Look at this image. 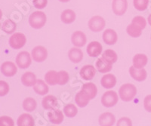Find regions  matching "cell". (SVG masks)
Segmentation results:
<instances>
[{
    "instance_id": "6da1fadb",
    "label": "cell",
    "mask_w": 151,
    "mask_h": 126,
    "mask_svg": "<svg viewBox=\"0 0 151 126\" xmlns=\"http://www.w3.org/2000/svg\"><path fill=\"white\" fill-rule=\"evenodd\" d=\"M119 94L122 101L129 102L135 97L137 94V88L133 84L126 83L120 87Z\"/></svg>"
},
{
    "instance_id": "7a4b0ae2",
    "label": "cell",
    "mask_w": 151,
    "mask_h": 126,
    "mask_svg": "<svg viewBox=\"0 0 151 126\" xmlns=\"http://www.w3.org/2000/svg\"><path fill=\"white\" fill-rule=\"evenodd\" d=\"M47 17L43 11H36L30 14L29 17V24L34 29H41L45 26Z\"/></svg>"
},
{
    "instance_id": "3957f363",
    "label": "cell",
    "mask_w": 151,
    "mask_h": 126,
    "mask_svg": "<svg viewBox=\"0 0 151 126\" xmlns=\"http://www.w3.org/2000/svg\"><path fill=\"white\" fill-rule=\"evenodd\" d=\"M27 42V38L25 35L21 33H15L10 37L9 41V45L12 49H21L25 45Z\"/></svg>"
},
{
    "instance_id": "277c9868",
    "label": "cell",
    "mask_w": 151,
    "mask_h": 126,
    "mask_svg": "<svg viewBox=\"0 0 151 126\" xmlns=\"http://www.w3.org/2000/svg\"><path fill=\"white\" fill-rule=\"evenodd\" d=\"M118 94L114 91L105 92L101 97V104L106 107H112L118 103Z\"/></svg>"
},
{
    "instance_id": "5b68a950",
    "label": "cell",
    "mask_w": 151,
    "mask_h": 126,
    "mask_svg": "<svg viewBox=\"0 0 151 126\" xmlns=\"http://www.w3.org/2000/svg\"><path fill=\"white\" fill-rule=\"evenodd\" d=\"M32 58L29 52H21L16 57V64L21 69H27L31 65Z\"/></svg>"
},
{
    "instance_id": "8992f818",
    "label": "cell",
    "mask_w": 151,
    "mask_h": 126,
    "mask_svg": "<svg viewBox=\"0 0 151 126\" xmlns=\"http://www.w3.org/2000/svg\"><path fill=\"white\" fill-rule=\"evenodd\" d=\"M106 25V21L101 16H94L88 21V27L91 31L98 33L103 30Z\"/></svg>"
},
{
    "instance_id": "52a82bcc",
    "label": "cell",
    "mask_w": 151,
    "mask_h": 126,
    "mask_svg": "<svg viewBox=\"0 0 151 126\" xmlns=\"http://www.w3.org/2000/svg\"><path fill=\"white\" fill-rule=\"evenodd\" d=\"M112 9L113 13L117 16H122L128 9L127 0H113Z\"/></svg>"
},
{
    "instance_id": "ba28073f",
    "label": "cell",
    "mask_w": 151,
    "mask_h": 126,
    "mask_svg": "<svg viewBox=\"0 0 151 126\" xmlns=\"http://www.w3.org/2000/svg\"><path fill=\"white\" fill-rule=\"evenodd\" d=\"M48 57V52L45 47L36 46L32 50V57L36 62H43Z\"/></svg>"
},
{
    "instance_id": "9c48e42d",
    "label": "cell",
    "mask_w": 151,
    "mask_h": 126,
    "mask_svg": "<svg viewBox=\"0 0 151 126\" xmlns=\"http://www.w3.org/2000/svg\"><path fill=\"white\" fill-rule=\"evenodd\" d=\"M1 73L5 76L7 77H12L17 73V68L15 64L12 61H5L1 65L0 67Z\"/></svg>"
},
{
    "instance_id": "30bf717a",
    "label": "cell",
    "mask_w": 151,
    "mask_h": 126,
    "mask_svg": "<svg viewBox=\"0 0 151 126\" xmlns=\"http://www.w3.org/2000/svg\"><path fill=\"white\" fill-rule=\"evenodd\" d=\"M102 49L103 48H102L101 44L97 41H93L88 45L86 51L90 57H98L101 54Z\"/></svg>"
},
{
    "instance_id": "8fae6325",
    "label": "cell",
    "mask_w": 151,
    "mask_h": 126,
    "mask_svg": "<svg viewBox=\"0 0 151 126\" xmlns=\"http://www.w3.org/2000/svg\"><path fill=\"white\" fill-rule=\"evenodd\" d=\"M129 73L134 80L137 82H143L147 79V73L146 69L142 68V69H137L132 66L129 69Z\"/></svg>"
},
{
    "instance_id": "7c38bea8",
    "label": "cell",
    "mask_w": 151,
    "mask_h": 126,
    "mask_svg": "<svg viewBox=\"0 0 151 126\" xmlns=\"http://www.w3.org/2000/svg\"><path fill=\"white\" fill-rule=\"evenodd\" d=\"M71 41L76 47H83L87 42V39L86 34L83 32L76 31L73 33Z\"/></svg>"
},
{
    "instance_id": "4fadbf2b",
    "label": "cell",
    "mask_w": 151,
    "mask_h": 126,
    "mask_svg": "<svg viewBox=\"0 0 151 126\" xmlns=\"http://www.w3.org/2000/svg\"><path fill=\"white\" fill-rule=\"evenodd\" d=\"M79 74L84 80H91L96 75V69L94 66L86 65L80 69Z\"/></svg>"
},
{
    "instance_id": "5bb4252c",
    "label": "cell",
    "mask_w": 151,
    "mask_h": 126,
    "mask_svg": "<svg viewBox=\"0 0 151 126\" xmlns=\"http://www.w3.org/2000/svg\"><path fill=\"white\" fill-rule=\"evenodd\" d=\"M103 40L106 45H112L116 43L118 36L114 29H107L103 33Z\"/></svg>"
},
{
    "instance_id": "9a60e30c",
    "label": "cell",
    "mask_w": 151,
    "mask_h": 126,
    "mask_svg": "<svg viewBox=\"0 0 151 126\" xmlns=\"http://www.w3.org/2000/svg\"><path fill=\"white\" fill-rule=\"evenodd\" d=\"M98 122L101 126H112L115 123L116 118L111 112H104L100 116Z\"/></svg>"
},
{
    "instance_id": "2e32d148",
    "label": "cell",
    "mask_w": 151,
    "mask_h": 126,
    "mask_svg": "<svg viewBox=\"0 0 151 126\" xmlns=\"http://www.w3.org/2000/svg\"><path fill=\"white\" fill-rule=\"evenodd\" d=\"M48 115L50 122L55 125H60L64 121V113L60 110L55 108L50 111Z\"/></svg>"
},
{
    "instance_id": "e0dca14e",
    "label": "cell",
    "mask_w": 151,
    "mask_h": 126,
    "mask_svg": "<svg viewBox=\"0 0 151 126\" xmlns=\"http://www.w3.org/2000/svg\"><path fill=\"white\" fill-rule=\"evenodd\" d=\"M85 94L88 95V97H89L90 100L94 99L96 97L97 93H98V88L97 86L92 82H88L84 84L82 88V90Z\"/></svg>"
},
{
    "instance_id": "ac0fdd59",
    "label": "cell",
    "mask_w": 151,
    "mask_h": 126,
    "mask_svg": "<svg viewBox=\"0 0 151 126\" xmlns=\"http://www.w3.org/2000/svg\"><path fill=\"white\" fill-rule=\"evenodd\" d=\"M36 76L32 72H27L24 73L21 76V82L24 86L27 87H32L36 84Z\"/></svg>"
},
{
    "instance_id": "d6986e66",
    "label": "cell",
    "mask_w": 151,
    "mask_h": 126,
    "mask_svg": "<svg viewBox=\"0 0 151 126\" xmlns=\"http://www.w3.org/2000/svg\"><path fill=\"white\" fill-rule=\"evenodd\" d=\"M101 84L104 88L110 89L113 88L116 84V78L113 74H106L101 78Z\"/></svg>"
},
{
    "instance_id": "ffe728a7",
    "label": "cell",
    "mask_w": 151,
    "mask_h": 126,
    "mask_svg": "<svg viewBox=\"0 0 151 126\" xmlns=\"http://www.w3.org/2000/svg\"><path fill=\"white\" fill-rule=\"evenodd\" d=\"M148 58L144 54H137L133 57V66L137 69H142L147 65Z\"/></svg>"
},
{
    "instance_id": "44dd1931",
    "label": "cell",
    "mask_w": 151,
    "mask_h": 126,
    "mask_svg": "<svg viewBox=\"0 0 151 126\" xmlns=\"http://www.w3.org/2000/svg\"><path fill=\"white\" fill-rule=\"evenodd\" d=\"M68 57L73 63H79L83 58V52L78 48H73L69 51Z\"/></svg>"
},
{
    "instance_id": "7402d4cb",
    "label": "cell",
    "mask_w": 151,
    "mask_h": 126,
    "mask_svg": "<svg viewBox=\"0 0 151 126\" xmlns=\"http://www.w3.org/2000/svg\"><path fill=\"white\" fill-rule=\"evenodd\" d=\"M96 68L100 73H106L110 72L113 68V64L105 61L103 57L98 58L96 61Z\"/></svg>"
},
{
    "instance_id": "603a6c76",
    "label": "cell",
    "mask_w": 151,
    "mask_h": 126,
    "mask_svg": "<svg viewBox=\"0 0 151 126\" xmlns=\"http://www.w3.org/2000/svg\"><path fill=\"white\" fill-rule=\"evenodd\" d=\"M17 124L18 126H33L34 119L30 114L23 113L17 119Z\"/></svg>"
},
{
    "instance_id": "cb8c5ba5",
    "label": "cell",
    "mask_w": 151,
    "mask_h": 126,
    "mask_svg": "<svg viewBox=\"0 0 151 126\" xmlns=\"http://www.w3.org/2000/svg\"><path fill=\"white\" fill-rule=\"evenodd\" d=\"M42 104L44 109L53 110L58 106V100L53 95H48L43 98Z\"/></svg>"
},
{
    "instance_id": "d4e9b609",
    "label": "cell",
    "mask_w": 151,
    "mask_h": 126,
    "mask_svg": "<svg viewBox=\"0 0 151 126\" xmlns=\"http://www.w3.org/2000/svg\"><path fill=\"white\" fill-rule=\"evenodd\" d=\"M33 90L36 94L40 95H45L48 92V86L42 79H38L36 84L33 85Z\"/></svg>"
},
{
    "instance_id": "484cf974",
    "label": "cell",
    "mask_w": 151,
    "mask_h": 126,
    "mask_svg": "<svg viewBox=\"0 0 151 126\" xmlns=\"http://www.w3.org/2000/svg\"><path fill=\"white\" fill-rule=\"evenodd\" d=\"M60 17H61L62 22L66 24H72L75 21L76 15V13L73 10L67 9V10H64L62 12Z\"/></svg>"
},
{
    "instance_id": "4316f807",
    "label": "cell",
    "mask_w": 151,
    "mask_h": 126,
    "mask_svg": "<svg viewBox=\"0 0 151 126\" xmlns=\"http://www.w3.org/2000/svg\"><path fill=\"white\" fill-rule=\"evenodd\" d=\"M90 98L83 91H80L76 94L75 97V101L79 107H85L89 103Z\"/></svg>"
},
{
    "instance_id": "83f0119b",
    "label": "cell",
    "mask_w": 151,
    "mask_h": 126,
    "mask_svg": "<svg viewBox=\"0 0 151 126\" xmlns=\"http://www.w3.org/2000/svg\"><path fill=\"white\" fill-rule=\"evenodd\" d=\"M45 80L48 85H55L58 84L59 73L55 70H50L45 74Z\"/></svg>"
},
{
    "instance_id": "f1b7e54d",
    "label": "cell",
    "mask_w": 151,
    "mask_h": 126,
    "mask_svg": "<svg viewBox=\"0 0 151 126\" xmlns=\"http://www.w3.org/2000/svg\"><path fill=\"white\" fill-rule=\"evenodd\" d=\"M16 29H17V24L12 20L8 19L4 21L2 24V29L7 34H12L15 31Z\"/></svg>"
},
{
    "instance_id": "f546056e",
    "label": "cell",
    "mask_w": 151,
    "mask_h": 126,
    "mask_svg": "<svg viewBox=\"0 0 151 126\" xmlns=\"http://www.w3.org/2000/svg\"><path fill=\"white\" fill-rule=\"evenodd\" d=\"M37 107V103L33 97H27L23 102V108L27 112H32L35 110Z\"/></svg>"
},
{
    "instance_id": "4dcf8cb0",
    "label": "cell",
    "mask_w": 151,
    "mask_h": 126,
    "mask_svg": "<svg viewBox=\"0 0 151 126\" xmlns=\"http://www.w3.org/2000/svg\"><path fill=\"white\" fill-rule=\"evenodd\" d=\"M126 32H127V33L130 37L137 38V37H139L141 35V33H142V29L132 23L131 24H129L127 26Z\"/></svg>"
},
{
    "instance_id": "1f68e13d",
    "label": "cell",
    "mask_w": 151,
    "mask_h": 126,
    "mask_svg": "<svg viewBox=\"0 0 151 126\" xmlns=\"http://www.w3.org/2000/svg\"><path fill=\"white\" fill-rule=\"evenodd\" d=\"M102 57L104 59L105 61L112 64L116 62L117 60H118V56H117L116 53L112 49H107V50L105 51L102 54Z\"/></svg>"
},
{
    "instance_id": "d6a6232c",
    "label": "cell",
    "mask_w": 151,
    "mask_h": 126,
    "mask_svg": "<svg viewBox=\"0 0 151 126\" xmlns=\"http://www.w3.org/2000/svg\"><path fill=\"white\" fill-rule=\"evenodd\" d=\"M64 112L66 116L69 118H73L76 116L78 112V109L74 104H70L64 107Z\"/></svg>"
},
{
    "instance_id": "836d02e7",
    "label": "cell",
    "mask_w": 151,
    "mask_h": 126,
    "mask_svg": "<svg viewBox=\"0 0 151 126\" xmlns=\"http://www.w3.org/2000/svg\"><path fill=\"white\" fill-rule=\"evenodd\" d=\"M134 6L137 11H145L149 5V0H134L133 1Z\"/></svg>"
},
{
    "instance_id": "e575fe53",
    "label": "cell",
    "mask_w": 151,
    "mask_h": 126,
    "mask_svg": "<svg viewBox=\"0 0 151 126\" xmlns=\"http://www.w3.org/2000/svg\"><path fill=\"white\" fill-rule=\"evenodd\" d=\"M132 23L138 26L139 27H141L142 29H144L147 26L146 19L144 17H141V16H136V17H134L132 19Z\"/></svg>"
},
{
    "instance_id": "d590c367",
    "label": "cell",
    "mask_w": 151,
    "mask_h": 126,
    "mask_svg": "<svg viewBox=\"0 0 151 126\" xmlns=\"http://www.w3.org/2000/svg\"><path fill=\"white\" fill-rule=\"evenodd\" d=\"M59 73V81L58 85H64L68 82L69 79H70V76L67 72L64 70H61L58 72Z\"/></svg>"
},
{
    "instance_id": "8d00e7d4",
    "label": "cell",
    "mask_w": 151,
    "mask_h": 126,
    "mask_svg": "<svg viewBox=\"0 0 151 126\" xmlns=\"http://www.w3.org/2000/svg\"><path fill=\"white\" fill-rule=\"evenodd\" d=\"M10 90L9 85L6 82L0 80V97H4L7 95Z\"/></svg>"
},
{
    "instance_id": "74e56055",
    "label": "cell",
    "mask_w": 151,
    "mask_h": 126,
    "mask_svg": "<svg viewBox=\"0 0 151 126\" xmlns=\"http://www.w3.org/2000/svg\"><path fill=\"white\" fill-rule=\"evenodd\" d=\"M14 125V120L9 116H0V126H13Z\"/></svg>"
},
{
    "instance_id": "f35d334b",
    "label": "cell",
    "mask_w": 151,
    "mask_h": 126,
    "mask_svg": "<svg viewBox=\"0 0 151 126\" xmlns=\"http://www.w3.org/2000/svg\"><path fill=\"white\" fill-rule=\"evenodd\" d=\"M34 7L37 9H45L48 4V0H33Z\"/></svg>"
},
{
    "instance_id": "ab89813d",
    "label": "cell",
    "mask_w": 151,
    "mask_h": 126,
    "mask_svg": "<svg viewBox=\"0 0 151 126\" xmlns=\"http://www.w3.org/2000/svg\"><path fill=\"white\" fill-rule=\"evenodd\" d=\"M117 126H123V125H127V126H132V122L129 118L127 117H123L121 118L117 122Z\"/></svg>"
},
{
    "instance_id": "60d3db41",
    "label": "cell",
    "mask_w": 151,
    "mask_h": 126,
    "mask_svg": "<svg viewBox=\"0 0 151 126\" xmlns=\"http://www.w3.org/2000/svg\"><path fill=\"white\" fill-rule=\"evenodd\" d=\"M144 108L147 112H151V94L147 95L145 97L144 100Z\"/></svg>"
},
{
    "instance_id": "b9f144b4",
    "label": "cell",
    "mask_w": 151,
    "mask_h": 126,
    "mask_svg": "<svg viewBox=\"0 0 151 126\" xmlns=\"http://www.w3.org/2000/svg\"><path fill=\"white\" fill-rule=\"evenodd\" d=\"M147 20H148V24H149L151 26V14L149 15V17H148V19Z\"/></svg>"
},
{
    "instance_id": "7bdbcfd3",
    "label": "cell",
    "mask_w": 151,
    "mask_h": 126,
    "mask_svg": "<svg viewBox=\"0 0 151 126\" xmlns=\"http://www.w3.org/2000/svg\"><path fill=\"white\" fill-rule=\"evenodd\" d=\"M59 1L61 2H69L70 0H59Z\"/></svg>"
},
{
    "instance_id": "ee69618b",
    "label": "cell",
    "mask_w": 151,
    "mask_h": 126,
    "mask_svg": "<svg viewBox=\"0 0 151 126\" xmlns=\"http://www.w3.org/2000/svg\"><path fill=\"white\" fill-rule=\"evenodd\" d=\"M2 17V10L0 9V20H1Z\"/></svg>"
},
{
    "instance_id": "f6af8a7d",
    "label": "cell",
    "mask_w": 151,
    "mask_h": 126,
    "mask_svg": "<svg viewBox=\"0 0 151 126\" xmlns=\"http://www.w3.org/2000/svg\"><path fill=\"white\" fill-rule=\"evenodd\" d=\"M0 26H1V24H0Z\"/></svg>"
}]
</instances>
